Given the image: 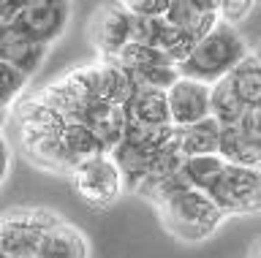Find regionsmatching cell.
Masks as SVG:
<instances>
[{
  "label": "cell",
  "instance_id": "obj_1",
  "mask_svg": "<svg viewBox=\"0 0 261 258\" xmlns=\"http://www.w3.org/2000/svg\"><path fill=\"white\" fill-rule=\"evenodd\" d=\"M144 198L155 207L163 228L185 245H199L210 239L228 217L210 193L185 185L179 174L152 188Z\"/></svg>",
  "mask_w": 261,
  "mask_h": 258
},
{
  "label": "cell",
  "instance_id": "obj_2",
  "mask_svg": "<svg viewBox=\"0 0 261 258\" xmlns=\"http://www.w3.org/2000/svg\"><path fill=\"white\" fill-rule=\"evenodd\" d=\"M250 54L253 52L245 44L240 30L226 25V22H220L204 41H199V46L193 49L191 58L177 68L185 79H196V82L215 87L218 82L231 76L237 71V66L245 63Z\"/></svg>",
  "mask_w": 261,
  "mask_h": 258
},
{
  "label": "cell",
  "instance_id": "obj_3",
  "mask_svg": "<svg viewBox=\"0 0 261 258\" xmlns=\"http://www.w3.org/2000/svg\"><path fill=\"white\" fill-rule=\"evenodd\" d=\"M73 193L93 209H109L125 193V174L114 155H95L79 163L68 177Z\"/></svg>",
  "mask_w": 261,
  "mask_h": 258
},
{
  "label": "cell",
  "instance_id": "obj_4",
  "mask_svg": "<svg viewBox=\"0 0 261 258\" xmlns=\"http://www.w3.org/2000/svg\"><path fill=\"white\" fill-rule=\"evenodd\" d=\"M63 217L46 207H19L8 209L0 223V242H3V255L30 258L38 247L41 237L57 225Z\"/></svg>",
  "mask_w": 261,
  "mask_h": 258
},
{
  "label": "cell",
  "instance_id": "obj_5",
  "mask_svg": "<svg viewBox=\"0 0 261 258\" xmlns=\"http://www.w3.org/2000/svg\"><path fill=\"white\" fill-rule=\"evenodd\" d=\"M226 215H258L261 212V168L226 166L220 182L210 193Z\"/></svg>",
  "mask_w": 261,
  "mask_h": 258
},
{
  "label": "cell",
  "instance_id": "obj_6",
  "mask_svg": "<svg viewBox=\"0 0 261 258\" xmlns=\"http://www.w3.org/2000/svg\"><path fill=\"white\" fill-rule=\"evenodd\" d=\"M71 14H73V6L65 3V0H28L22 17L8 27H19L36 44L52 49L63 38L65 27L71 22Z\"/></svg>",
  "mask_w": 261,
  "mask_h": 258
},
{
  "label": "cell",
  "instance_id": "obj_7",
  "mask_svg": "<svg viewBox=\"0 0 261 258\" xmlns=\"http://www.w3.org/2000/svg\"><path fill=\"white\" fill-rule=\"evenodd\" d=\"M90 44L98 52V60H114L128 44H134V14L125 3H109L95 11L90 22Z\"/></svg>",
  "mask_w": 261,
  "mask_h": 258
},
{
  "label": "cell",
  "instance_id": "obj_8",
  "mask_svg": "<svg viewBox=\"0 0 261 258\" xmlns=\"http://www.w3.org/2000/svg\"><path fill=\"white\" fill-rule=\"evenodd\" d=\"M169 111H171V125L188 128L201 120L212 117V87L196 79H179L169 90Z\"/></svg>",
  "mask_w": 261,
  "mask_h": 258
},
{
  "label": "cell",
  "instance_id": "obj_9",
  "mask_svg": "<svg viewBox=\"0 0 261 258\" xmlns=\"http://www.w3.org/2000/svg\"><path fill=\"white\" fill-rule=\"evenodd\" d=\"M166 22L177 30H185L196 41H204L220 25L218 0H171Z\"/></svg>",
  "mask_w": 261,
  "mask_h": 258
},
{
  "label": "cell",
  "instance_id": "obj_10",
  "mask_svg": "<svg viewBox=\"0 0 261 258\" xmlns=\"http://www.w3.org/2000/svg\"><path fill=\"white\" fill-rule=\"evenodd\" d=\"M139 82L134 74L120 68L114 60H95V98L109 106L125 109L128 101L136 95Z\"/></svg>",
  "mask_w": 261,
  "mask_h": 258
},
{
  "label": "cell",
  "instance_id": "obj_11",
  "mask_svg": "<svg viewBox=\"0 0 261 258\" xmlns=\"http://www.w3.org/2000/svg\"><path fill=\"white\" fill-rule=\"evenodd\" d=\"M30 258H90V242L76 225L63 217L41 237Z\"/></svg>",
  "mask_w": 261,
  "mask_h": 258
},
{
  "label": "cell",
  "instance_id": "obj_12",
  "mask_svg": "<svg viewBox=\"0 0 261 258\" xmlns=\"http://www.w3.org/2000/svg\"><path fill=\"white\" fill-rule=\"evenodd\" d=\"M46 54H49L46 46H41L33 38H28L19 27H3V33H0V60L16 66L30 79L41 71Z\"/></svg>",
  "mask_w": 261,
  "mask_h": 258
},
{
  "label": "cell",
  "instance_id": "obj_13",
  "mask_svg": "<svg viewBox=\"0 0 261 258\" xmlns=\"http://www.w3.org/2000/svg\"><path fill=\"white\" fill-rule=\"evenodd\" d=\"M220 136H223V125L215 117L201 120L196 125L177 128V150L185 160L191 158H210L220 152Z\"/></svg>",
  "mask_w": 261,
  "mask_h": 258
},
{
  "label": "cell",
  "instance_id": "obj_14",
  "mask_svg": "<svg viewBox=\"0 0 261 258\" xmlns=\"http://www.w3.org/2000/svg\"><path fill=\"white\" fill-rule=\"evenodd\" d=\"M122 111H125L128 123H136V125H171L169 93L150 90V87H139Z\"/></svg>",
  "mask_w": 261,
  "mask_h": 258
},
{
  "label": "cell",
  "instance_id": "obj_15",
  "mask_svg": "<svg viewBox=\"0 0 261 258\" xmlns=\"http://www.w3.org/2000/svg\"><path fill=\"white\" fill-rule=\"evenodd\" d=\"M220 158L231 166H250V168H261V144L248 136L240 125L234 128H223L220 136Z\"/></svg>",
  "mask_w": 261,
  "mask_h": 258
},
{
  "label": "cell",
  "instance_id": "obj_16",
  "mask_svg": "<svg viewBox=\"0 0 261 258\" xmlns=\"http://www.w3.org/2000/svg\"><path fill=\"white\" fill-rule=\"evenodd\" d=\"M248 103L240 98V93L234 90L231 79H223L212 87V117L218 120L223 128H234L248 117Z\"/></svg>",
  "mask_w": 261,
  "mask_h": 258
},
{
  "label": "cell",
  "instance_id": "obj_17",
  "mask_svg": "<svg viewBox=\"0 0 261 258\" xmlns=\"http://www.w3.org/2000/svg\"><path fill=\"white\" fill-rule=\"evenodd\" d=\"M226 160L220 155H210V158H191L185 160L182 168H179V177L185 180V185H191L196 190L212 193L215 185L220 182V177L226 171Z\"/></svg>",
  "mask_w": 261,
  "mask_h": 258
},
{
  "label": "cell",
  "instance_id": "obj_18",
  "mask_svg": "<svg viewBox=\"0 0 261 258\" xmlns=\"http://www.w3.org/2000/svg\"><path fill=\"white\" fill-rule=\"evenodd\" d=\"M228 79H231L234 90L240 93V98L248 103V109L261 106V60L256 54H250L245 63H240Z\"/></svg>",
  "mask_w": 261,
  "mask_h": 258
},
{
  "label": "cell",
  "instance_id": "obj_19",
  "mask_svg": "<svg viewBox=\"0 0 261 258\" xmlns=\"http://www.w3.org/2000/svg\"><path fill=\"white\" fill-rule=\"evenodd\" d=\"M30 84V76L22 74L16 66L0 60V106H3V128L8 125V117H11V109H16L14 103L22 101L24 90Z\"/></svg>",
  "mask_w": 261,
  "mask_h": 258
},
{
  "label": "cell",
  "instance_id": "obj_20",
  "mask_svg": "<svg viewBox=\"0 0 261 258\" xmlns=\"http://www.w3.org/2000/svg\"><path fill=\"white\" fill-rule=\"evenodd\" d=\"M114 63L134 76L144 74V71H150V68H158V66H174L161 49H155V46H142V44H128L125 49L114 58Z\"/></svg>",
  "mask_w": 261,
  "mask_h": 258
},
{
  "label": "cell",
  "instance_id": "obj_21",
  "mask_svg": "<svg viewBox=\"0 0 261 258\" xmlns=\"http://www.w3.org/2000/svg\"><path fill=\"white\" fill-rule=\"evenodd\" d=\"M163 30H166V19L134 17V44H142V46H155V49H158Z\"/></svg>",
  "mask_w": 261,
  "mask_h": 258
},
{
  "label": "cell",
  "instance_id": "obj_22",
  "mask_svg": "<svg viewBox=\"0 0 261 258\" xmlns=\"http://www.w3.org/2000/svg\"><path fill=\"white\" fill-rule=\"evenodd\" d=\"M253 9H256V3H250V0H220V22L240 27L253 14Z\"/></svg>",
  "mask_w": 261,
  "mask_h": 258
},
{
  "label": "cell",
  "instance_id": "obj_23",
  "mask_svg": "<svg viewBox=\"0 0 261 258\" xmlns=\"http://www.w3.org/2000/svg\"><path fill=\"white\" fill-rule=\"evenodd\" d=\"M125 9L134 17H147V19H166L171 9V0H128Z\"/></svg>",
  "mask_w": 261,
  "mask_h": 258
},
{
  "label": "cell",
  "instance_id": "obj_24",
  "mask_svg": "<svg viewBox=\"0 0 261 258\" xmlns=\"http://www.w3.org/2000/svg\"><path fill=\"white\" fill-rule=\"evenodd\" d=\"M24 6H28V0H19V3H14V0H6V3L0 6V27L14 25V22L22 17Z\"/></svg>",
  "mask_w": 261,
  "mask_h": 258
},
{
  "label": "cell",
  "instance_id": "obj_25",
  "mask_svg": "<svg viewBox=\"0 0 261 258\" xmlns=\"http://www.w3.org/2000/svg\"><path fill=\"white\" fill-rule=\"evenodd\" d=\"M240 128L248 136H253V139H256L258 144H261V106H256V109H250L248 111V117L242 120L240 123Z\"/></svg>",
  "mask_w": 261,
  "mask_h": 258
},
{
  "label": "cell",
  "instance_id": "obj_26",
  "mask_svg": "<svg viewBox=\"0 0 261 258\" xmlns=\"http://www.w3.org/2000/svg\"><path fill=\"white\" fill-rule=\"evenodd\" d=\"M0 150H3V174H0V180H8V168H11V141L6 139V131H3V139H0Z\"/></svg>",
  "mask_w": 261,
  "mask_h": 258
},
{
  "label": "cell",
  "instance_id": "obj_27",
  "mask_svg": "<svg viewBox=\"0 0 261 258\" xmlns=\"http://www.w3.org/2000/svg\"><path fill=\"white\" fill-rule=\"evenodd\" d=\"M248 258H261V239H258L256 245L250 247V253H248Z\"/></svg>",
  "mask_w": 261,
  "mask_h": 258
},
{
  "label": "cell",
  "instance_id": "obj_28",
  "mask_svg": "<svg viewBox=\"0 0 261 258\" xmlns=\"http://www.w3.org/2000/svg\"><path fill=\"white\" fill-rule=\"evenodd\" d=\"M253 54H256V58H258V60H261V44H258V46H256V49H253Z\"/></svg>",
  "mask_w": 261,
  "mask_h": 258
},
{
  "label": "cell",
  "instance_id": "obj_29",
  "mask_svg": "<svg viewBox=\"0 0 261 258\" xmlns=\"http://www.w3.org/2000/svg\"><path fill=\"white\" fill-rule=\"evenodd\" d=\"M3 258H14V255H3Z\"/></svg>",
  "mask_w": 261,
  "mask_h": 258
}]
</instances>
